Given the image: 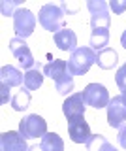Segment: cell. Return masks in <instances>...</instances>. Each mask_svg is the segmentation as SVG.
Instances as JSON below:
<instances>
[{
    "label": "cell",
    "instance_id": "cell-13",
    "mask_svg": "<svg viewBox=\"0 0 126 151\" xmlns=\"http://www.w3.org/2000/svg\"><path fill=\"white\" fill-rule=\"evenodd\" d=\"M66 70H68V63L66 60H60V59H55V60H51V63H47L43 66V74L47 78H51L53 81H57V79L64 78L66 74H70Z\"/></svg>",
    "mask_w": 126,
    "mask_h": 151
},
{
    "label": "cell",
    "instance_id": "cell-6",
    "mask_svg": "<svg viewBox=\"0 0 126 151\" xmlns=\"http://www.w3.org/2000/svg\"><path fill=\"white\" fill-rule=\"evenodd\" d=\"M68 134H70V140L73 144H87L90 140V127L88 123L85 121V115H79V117H73V119L68 121Z\"/></svg>",
    "mask_w": 126,
    "mask_h": 151
},
{
    "label": "cell",
    "instance_id": "cell-27",
    "mask_svg": "<svg viewBox=\"0 0 126 151\" xmlns=\"http://www.w3.org/2000/svg\"><path fill=\"white\" fill-rule=\"evenodd\" d=\"M100 151H117V147H113V145L109 144V142H104V144H102V147H100Z\"/></svg>",
    "mask_w": 126,
    "mask_h": 151
},
{
    "label": "cell",
    "instance_id": "cell-12",
    "mask_svg": "<svg viewBox=\"0 0 126 151\" xmlns=\"http://www.w3.org/2000/svg\"><path fill=\"white\" fill-rule=\"evenodd\" d=\"M0 78H2V83H6L8 87H19L21 83H25V74L21 70H17L15 66H2L0 70Z\"/></svg>",
    "mask_w": 126,
    "mask_h": 151
},
{
    "label": "cell",
    "instance_id": "cell-24",
    "mask_svg": "<svg viewBox=\"0 0 126 151\" xmlns=\"http://www.w3.org/2000/svg\"><path fill=\"white\" fill-rule=\"evenodd\" d=\"M17 6H19V2H2V15L4 17H13L15 15V12H17Z\"/></svg>",
    "mask_w": 126,
    "mask_h": 151
},
{
    "label": "cell",
    "instance_id": "cell-21",
    "mask_svg": "<svg viewBox=\"0 0 126 151\" xmlns=\"http://www.w3.org/2000/svg\"><path fill=\"white\" fill-rule=\"evenodd\" d=\"M109 23H111L109 12H105V13H96V15L90 17V27H92V28H96V27H107V28H109Z\"/></svg>",
    "mask_w": 126,
    "mask_h": 151
},
{
    "label": "cell",
    "instance_id": "cell-15",
    "mask_svg": "<svg viewBox=\"0 0 126 151\" xmlns=\"http://www.w3.org/2000/svg\"><path fill=\"white\" fill-rule=\"evenodd\" d=\"M107 44H109V28H107V27H96V28H92L90 49L102 51V49H105Z\"/></svg>",
    "mask_w": 126,
    "mask_h": 151
},
{
    "label": "cell",
    "instance_id": "cell-3",
    "mask_svg": "<svg viewBox=\"0 0 126 151\" xmlns=\"http://www.w3.org/2000/svg\"><path fill=\"white\" fill-rule=\"evenodd\" d=\"M19 132L25 140H34V138H43L47 134V121L40 117L38 113H30V115L23 117L19 123Z\"/></svg>",
    "mask_w": 126,
    "mask_h": 151
},
{
    "label": "cell",
    "instance_id": "cell-23",
    "mask_svg": "<svg viewBox=\"0 0 126 151\" xmlns=\"http://www.w3.org/2000/svg\"><path fill=\"white\" fill-rule=\"evenodd\" d=\"M109 9L117 15H120V13L126 12V0H111L109 2Z\"/></svg>",
    "mask_w": 126,
    "mask_h": 151
},
{
    "label": "cell",
    "instance_id": "cell-26",
    "mask_svg": "<svg viewBox=\"0 0 126 151\" xmlns=\"http://www.w3.org/2000/svg\"><path fill=\"white\" fill-rule=\"evenodd\" d=\"M117 140H119L120 147H122V149H126V125L119 129V136H117Z\"/></svg>",
    "mask_w": 126,
    "mask_h": 151
},
{
    "label": "cell",
    "instance_id": "cell-28",
    "mask_svg": "<svg viewBox=\"0 0 126 151\" xmlns=\"http://www.w3.org/2000/svg\"><path fill=\"white\" fill-rule=\"evenodd\" d=\"M120 45H122L124 49H126V30L122 32V36H120Z\"/></svg>",
    "mask_w": 126,
    "mask_h": 151
},
{
    "label": "cell",
    "instance_id": "cell-7",
    "mask_svg": "<svg viewBox=\"0 0 126 151\" xmlns=\"http://www.w3.org/2000/svg\"><path fill=\"white\" fill-rule=\"evenodd\" d=\"M10 49L13 57L17 59V63H19L25 70H32V66L36 64L34 57H32V51L30 47L26 45L25 40H21V38H13V40H10Z\"/></svg>",
    "mask_w": 126,
    "mask_h": 151
},
{
    "label": "cell",
    "instance_id": "cell-8",
    "mask_svg": "<svg viewBox=\"0 0 126 151\" xmlns=\"http://www.w3.org/2000/svg\"><path fill=\"white\" fill-rule=\"evenodd\" d=\"M124 121H126V106L119 94V96H113L107 104V125L111 129H120Z\"/></svg>",
    "mask_w": 126,
    "mask_h": 151
},
{
    "label": "cell",
    "instance_id": "cell-1",
    "mask_svg": "<svg viewBox=\"0 0 126 151\" xmlns=\"http://www.w3.org/2000/svg\"><path fill=\"white\" fill-rule=\"evenodd\" d=\"M96 63V53L90 47H77L68 60V72L72 76H83Z\"/></svg>",
    "mask_w": 126,
    "mask_h": 151
},
{
    "label": "cell",
    "instance_id": "cell-17",
    "mask_svg": "<svg viewBox=\"0 0 126 151\" xmlns=\"http://www.w3.org/2000/svg\"><path fill=\"white\" fill-rule=\"evenodd\" d=\"M41 83H43V76H41V72H40V64L36 66V68L26 70V72H25V87L28 89V91H36V89H40Z\"/></svg>",
    "mask_w": 126,
    "mask_h": 151
},
{
    "label": "cell",
    "instance_id": "cell-16",
    "mask_svg": "<svg viewBox=\"0 0 126 151\" xmlns=\"http://www.w3.org/2000/svg\"><path fill=\"white\" fill-rule=\"evenodd\" d=\"M41 149L43 151H64V142L57 132H47L41 138Z\"/></svg>",
    "mask_w": 126,
    "mask_h": 151
},
{
    "label": "cell",
    "instance_id": "cell-19",
    "mask_svg": "<svg viewBox=\"0 0 126 151\" xmlns=\"http://www.w3.org/2000/svg\"><path fill=\"white\" fill-rule=\"evenodd\" d=\"M55 87H57V93L60 94H70L73 91V78L72 74H66L64 78H60L55 81Z\"/></svg>",
    "mask_w": 126,
    "mask_h": 151
},
{
    "label": "cell",
    "instance_id": "cell-30",
    "mask_svg": "<svg viewBox=\"0 0 126 151\" xmlns=\"http://www.w3.org/2000/svg\"><path fill=\"white\" fill-rule=\"evenodd\" d=\"M120 98H122V102H124V106H126V89L120 93Z\"/></svg>",
    "mask_w": 126,
    "mask_h": 151
},
{
    "label": "cell",
    "instance_id": "cell-11",
    "mask_svg": "<svg viewBox=\"0 0 126 151\" xmlns=\"http://www.w3.org/2000/svg\"><path fill=\"white\" fill-rule=\"evenodd\" d=\"M55 44L58 45L60 51H75L77 49V36L73 30H70V28H62V30H58L57 34H55Z\"/></svg>",
    "mask_w": 126,
    "mask_h": 151
},
{
    "label": "cell",
    "instance_id": "cell-20",
    "mask_svg": "<svg viewBox=\"0 0 126 151\" xmlns=\"http://www.w3.org/2000/svg\"><path fill=\"white\" fill-rule=\"evenodd\" d=\"M87 8L90 12V15H96V13H105L109 9V4L104 2V0H88Z\"/></svg>",
    "mask_w": 126,
    "mask_h": 151
},
{
    "label": "cell",
    "instance_id": "cell-18",
    "mask_svg": "<svg viewBox=\"0 0 126 151\" xmlns=\"http://www.w3.org/2000/svg\"><path fill=\"white\" fill-rule=\"evenodd\" d=\"M28 104H30V91L26 87H23L17 94H13V98H11V108L15 111H23V110H26L28 108Z\"/></svg>",
    "mask_w": 126,
    "mask_h": 151
},
{
    "label": "cell",
    "instance_id": "cell-2",
    "mask_svg": "<svg viewBox=\"0 0 126 151\" xmlns=\"http://www.w3.org/2000/svg\"><path fill=\"white\" fill-rule=\"evenodd\" d=\"M64 15H66V13H64V9L60 6H57V4H45L38 13V21L45 30L57 34L58 30H62Z\"/></svg>",
    "mask_w": 126,
    "mask_h": 151
},
{
    "label": "cell",
    "instance_id": "cell-22",
    "mask_svg": "<svg viewBox=\"0 0 126 151\" xmlns=\"http://www.w3.org/2000/svg\"><path fill=\"white\" fill-rule=\"evenodd\" d=\"M115 81H117V85L120 87V91H124V89H126V63L120 66L119 70H117V74H115Z\"/></svg>",
    "mask_w": 126,
    "mask_h": 151
},
{
    "label": "cell",
    "instance_id": "cell-5",
    "mask_svg": "<svg viewBox=\"0 0 126 151\" xmlns=\"http://www.w3.org/2000/svg\"><path fill=\"white\" fill-rule=\"evenodd\" d=\"M83 94H85L87 106H92V108H96V110L107 108V104L111 100L107 89L102 83H88L85 87V91H83Z\"/></svg>",
    "mask_w": 126,
    "mask_h": 151
},
{
    "label": "cell",
    "instance_id": "cell-9",
    "mask_svg": "<svg viewBox=\"0 0 126 151\" xmlns=\"http://www.w3.org/2000/svg\"><path fill=\"white\" fill-rule=\"evenodd\" d=\"M85 110H87V102H85V94L83 93H75L72 96H68L62 104V111L68 121L73 119V117L85 115Z\"/></svg>",
    "mask_w": 126,
    "mask_h": 151
},
{
    "label": "cell",
    "instance_id": "cell-10",
    "mask_svg": "<svg viewBox=\"0 0 126 151\" xmlns=\"http://www.w3.org/2000/svg\"><path fill=\"white\" fill-rule=\"evenodd\" d=\"M0 151H28V145L21 132L8 130L0 136Z\"/></svg>",
    "mask_w": 126,
    "mask_h": 151
},
{
    "label": "cell",
    "instance_id": "cell-29",
    "mask_svg": "<svg viewBox=\"0 0 126 151\" xmlns=\"http://www.w3.org/2000/svg\"><path fill=\"white\" fill-rule=\"evenodd\" d=\"M28 151H43V149H41V145H30Z\"/></svg>",
    "mask_w": 126,
    "mask_h": 151
},
{
    "label": "cell",
    "instance_id": "cell-14",
    "mask_svg": "<svg viewBox=\"0 0 126 151\" xmlns=\"http://www.w3.org/2000/svg\"><path fill=\"white\" fill-rule=\"evenodd\" d=\"M117 63H119V55H117V51L111 49V47H105V49H102V51L96 53V64L104 70L115 68Z\"/></svg>",
    "mask_w": 126,
    "mask_h": 151
},
{
    "label": "cell",
    "instance_id": "cell-25",
    "mask_svg": "<svg viewBox=\"0 0 126 151\" xmlns=\"http://www.w3.org/2000/svg\"><path fill=\"white\" fill-rule=\"evenodd\" d=\"M10 89L11 87H8L6 83H0V93H2L0 102H2V104H8V100H11V98H13V96H10Z\"/></svg>",
    "mask_w": 126,
    "mask_h": 151
},
{
    "label": "cell",
    "instance_id": "cell-4",
    "mask_svg": "<svg viewBox=\"0 0 126 151\" xmlns=\"http://www.w3.org/2000/svg\"><path fill=\"white\" fill-rule=\"evenodd\" d=\"M13 28H15V38H28L36 28V15L26 8H19L13 15Z\"/></svg>",
    "mask_w": 126,
    "mask_h": 151
}]
</instances>
